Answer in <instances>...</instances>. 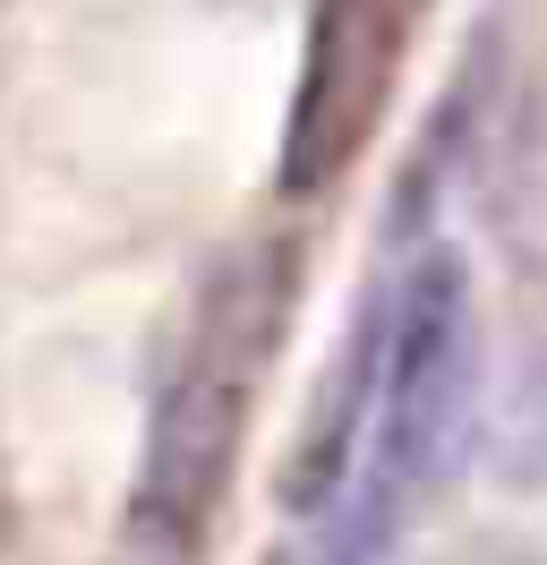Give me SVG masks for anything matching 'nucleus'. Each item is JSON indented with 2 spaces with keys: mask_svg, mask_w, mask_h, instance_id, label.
Returning a JSON list of instances; mask_svg holds the SVG:
<instances>
[{
  "mask_svg": "<svg viewBox=\"0 0 547 565\" xmlns=\"http://www.w3.org/2000/svg\"><path fill=\"white\" fill-rule=\"evenodd\" d=\"M444 565H547V557H530V548H462V557H444Z\"/></svg>",
  "mask_w": 547,
  "mask_h": 565,
  "instance_id": "nucleus-6",
  "label": "nucleus"
},
{
  "mask_svg": "<svg viewBox=\"0 0 547 565\" xmlns=\"http://www.w3.org/2000/svg\"><path fill=\"white\" fill-rule=\"evenodd\" d=\"M248 403H257V369L180 352L171 386L154 394V420H146L129 523L205 540V523H214V505H223V489L239 471V446H248Z\"/></svg>",
  "mask_w": 547,
  "mask_h": 565,
  "instance_id": "nucleus-3",
  "label": "nucleus"
},
{
  "mask_svg": "<svg viewBox=\"0 0 547 565\" xmlns=\"http://www.w3.org/2000/svg\"><path fill=\"white\" fill-rule=\"evenodd\" d=\"M376 386H385V300L360 318V334L342 343V360L325 369V386L308 403V428H300V446H291V471H282V497L300 514H317L342 489V462H351L360 420L376 412Z\"/></svg>",
  "mask_w": 547,
  "mask_h": 565,
  "instance_id": "nucleus-4",
  "label": "nucleus"
},
{
  "mask_svg": "<svg viewBox=\"0 0 547 565\" xmlns=\"http://www.w3.org/2000/svg\"><path fill=\"white\" fill-rule=\"evenodd\" d=\"M479 437V309L462 257H419L385 300L376 386V505L437 497Z\"/></svg>",
  "mask_w": 547,
  "mask_h": 565,
  "instance_id": "nucleus-1",
  "label": "nucleus"
},
{
  "mask_svg": "<svg viewBox=\"0 0 547 565\" xmlns=\"http://www.w3.org/2000/svg\"><path fill=\"white\" fill-rule=\"evenodd\" d=\"M103 565H197V540L154 531V523H120V540L103 548Z\"/></svg>",
  "mask_w": 547,
  "mask_h": 565,
  "instance_id": "nucleus-5",
  "label": "nucleus"
},
{
  "mask_svg": "<svg viewBox=\"0 0 547 565\" xmlns=\"http://www.w3.org/2000/svg\"><path fill=\"white\" fill-rule=\"evenodd\" d=\"M419 18H428V0H308L300 95H291V129H282V189L291 198L325 189L376 138Z\"/></svg>",
  "mask_w": 547,
  "mask_h": 565,
  "instance_id": "nucleus-2",
  "label": "nucleus"
},
{
  "mask_svg": "<svg viewBox=\"0 0 547 565\" xmlns=\"http://www.w3.org/2000/svg\"><path fill=\"white\" fill-rule=\"evenodd\" d=\"M282 565H300V557H282Z\"/></svg>",
  "mask_w": 547,
  "mask_h": 565,
  "instance_id": "nucleus-7",
  "label": "nucleus"
}]
</instances>
